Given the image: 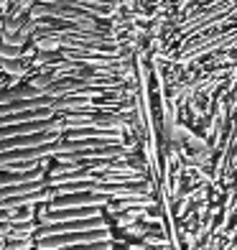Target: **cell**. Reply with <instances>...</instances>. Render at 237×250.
<instances>
[{"instance_id": "1", "label": "cell", "mask_w": 237, "mask_h": 250, "mask_svg": "<svg viewBox=\"0 0 237 250\" xmlns=\"http://www.w3.org/2000/svg\"><path fill=\"white\" fill-rule=\"evenodd\" d=\"M156 148L237 189V0H118Z\"/></svg>"}]
</instances>
